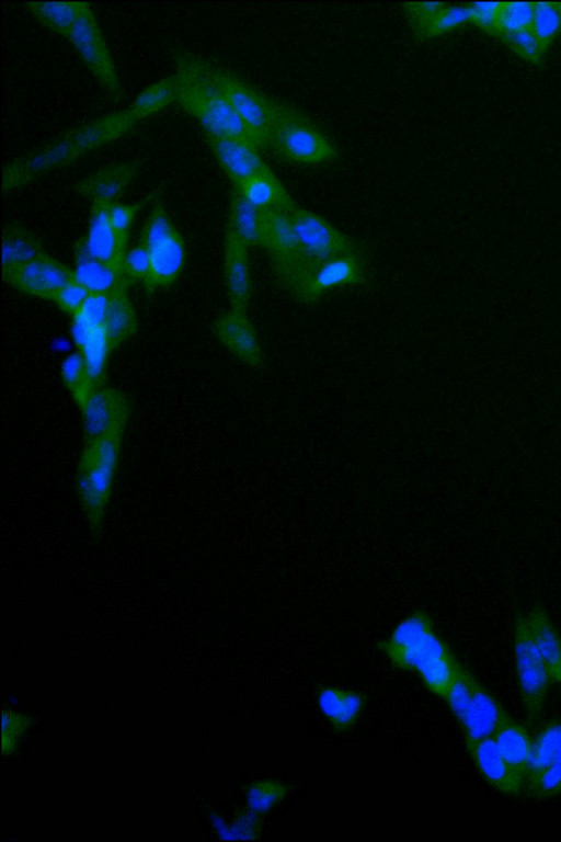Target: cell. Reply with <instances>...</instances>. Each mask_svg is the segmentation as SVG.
Here are the masks:
<instances>
[{"mask_svg": "<svg viewBox=\"0 0 561 842\" xmlns=\"http://www.w3.org/2000/svg\"><path fill=\"white\" fill-rule=\"evenodd\" d=\"M137 122L125 109L66 132L48 145L7 164L2 173L3 193L21 189L50 171L72 163L94 149L119 138Z\"/></svg>", "mask_w": 561, "mask_h": 842, "instance_id": "6da1fadb", "label": "cell"}, {"mask_svg": "<svg viewBox=\"0 0 561 842\" xmlns=\"http://www.w3.org/2000/svg\"><path fill=\"white\" fill-rule=\"evenodd\" d=\"M380 648L393 664L416 672L431 692L444 698L459 662L424 610L400 621Z\"/></svg>", "mask_w": 561, "mask_h": 842, "instance_id": "7a4b0ae2", "label": "cell"}, {"mask_svg": "<svg viewBox=\"0 0 561 842\" xmlns=\"http://www.w3.org/2000/svg\"><path fill=\"white\" fill-rule=\"evenodd\" d=\"M173 64L179 81L176 103L203 126L206 135L241 140L263 149L260 139L202 70L196 54L176 50Z\"/></svg>", "mask_w": 561, "mask_h": 842, "instance_id": "3957f363", "label": "cell"}, {"mask_svg": "<svg viewBox=\"0 0 561 842\" xmlns=\"http://www.w3.org/2000/svg\"><path fill=\"white\" fill-rule=\"evenodd\" d=\"M124 433L83 442L77 470V496L93 535H100L113 492Z\"/></svg>", "mask_w": 561, "mask_h": 842, "instance_id": "277c9868", "label": "cell"}, {"mask_svg": "<svg viewBox=\"0 0 561 842\" xmlns=\"http://www.w3.org/2000/svg\"><path fill=\"white\" fill-rule=\"evenodd\" d=\"M259 246L268 253L278 283L300 299L312 270L304 258L287 212L260 210Z\"/></svg>", "mask_w": 561, "mask_h": 842, "instance_id": "5b68a950", "label": "cell"}, {"mask_svg": "<svg viewBox=\"0 0 561 842\" xmlns=\"http://www.w3.org/2000/svg\"><path fill=\"white\" fill-rule=\"evenodd\" d=\"M197 62L205 75L228 100L242 122L268 148V140L278 120L282 104L250 87L228 69L196 54Z\"/></svg>", "mask_w": 561, "mask_h": 842, "instance_id": "8992f818", "label": "cell"}, {"mask_svg": "<svg viewBox=\"0 0 561 842\" xmlns=\"http://www.w3.org/2000/svg\"><path fill=\"white\" fill-rule=\"evenodd\" d=\"M268 148L290 161L319 164L336 157L332 143L301 113L282 104Z\"/></svg>", "mask_w": 561, "mask_h": 842, "instance_id": "52a82bcc", "label": "cell"}, {"mask_svg": "<svg viewBox=\"0 0 561 842\" xmlns=\"http://www.w3.org/2000/svg\"><path fill=\"white\" fill-rule=\"evenodd\" d=\"M68 41L108 98L119 102L124 90L103 32L89 3L82 10Z\"/></svg>", "mask_w": 561, "mask_h": 842, "instance_id": "ba28073f", "label": "cell"}, {"mask_svg": "<svg viewBox=\"0 0 561 842\" xmlns=\"http://www.w3.org/2000/svg\"><path fill=\"white\" fill-rule=\"evenodd\" d=\"M514 652L522 701L528 721L533 724L541 715L549 684L553 681L534 645L524 614L515 623Z\"/></svg>", "mask_w": 561, "mask_h": 842, "instance_id": "9c48e42d", "label": "cell"}, {"mask_svg": "<svg viewBox=\"0 0 561 842\" xmlns=\"http://www.w3.org/2000/svg\"><path fill=\"white\" fill-rule=\"evenodd\" d=\"M287 214L312 272L331 259L357 252L355 242L323 217L297 205Z\"/></svg>", "mask_w": 561, "mask_h": 842, "instance_id": "30bf717a", "label": "cell"}, {"mask_svg": "<svg viewBox=\"0 0 561 842\" xmlns=\"http://www.w3.org/2000/svg\"><path fill=\"white\" fill-rule=\"evenodd\" d=\"M79 410L83 442H90L111 434L125 433L131 403L124 391L104 384L92 391Z\"/></svg>", "mask_w": 561, "mask_h": 842, "instance_id": "8fae6325", "label": "cell"}, {"mask_svg": "<svg viewBox=\"0 0 561 842\" xmlns=\"http://www.w3.org/2000/svg\"><path fill=\"white\" fill-rule=\"evenodd\" d=\"M1 276L15 289L48 300H54L65 285L75 281L73 269L48 253L20 266L2 270Z\"/></svg>", "mask_w": 561, "mask_h": 842, "instance_id": "7c38bea8", "label": "cell"}, {"mask_svg": "<svg viewBox=\"0 0 561 842\" xmlns=\"http://www.w3.org/2000/svg\"><path fill=\"white\" fill-rule=\"evenodd\" d=\"M216 339L239 361L252 368L265 365L264 351L257 331L247 311L230 308L218 315L211 325Z\"/></svg>", "mask_w": 561, "mask_h": 842, "instance_id": "4fadbf2b", "label": "cell"}, {"mask_svg": "<svg viewBox=\"0 0 561 842\" xmlns=\"http://www.w3.org/2000/svg\"><path fill=\"white\" fill-rule=\"evenodd\" d=\"M366 282L367 275L359 254L357 252L343 254L314 269L299 300L313 304L331 289L363 285Z\"/></svg>", "mask_w": 561, "mask_h": 842, "instance_id": "5bb4252c", "label": "cell"}, {"mask_svg": "<svg viewBox=\"0 0 561 842\" xmlns=\"http://www.w3.org/2000/svg\"><path fill=\"white\" fill-rule=\"evenodd\" d=\"M224 280L230 308L247 311L252 297L248 247L226 226Z\"/></svg>", "mask_w": 561, "mask_h": 842, "instance_id": "9a60e30c", "label": "cell"}, {"mask_svg": "<svg viewBox=\"0 0 561 842\" xmlns=\"http://www.w3.org/2000/svg\"><path fill=\"white\" fill-rule=\"evenodd\" d=\"M205 139L232 185H240L251 177L270 170L260 156L259 148L249 143L206 134Z\"/></svg>", "mask_w": 561, "mask_h": 842, "instance_id": "2e32d148", "label": "cell"}, {"mask_svg": "<svg viewBox=\"0 0 561 842\" xmlns=\"http://www.w3.org/2000/svg\"><path fill=\"white\" fill-rule=\"evenodd\" d=\"M140 166L138 160L114 162L76 182L72 187L91 202L115 203L137 177Z\"/></svg>", "mask_w": 561, "mask_h": 842, "instance_id": "e0dca14e", "label": "cell"}, {"mask_svg": "<svg viewBox=\"0 0 561 842\" xmlns=\"http://www.w3.org/2000/svg\"><path fill=\"white\" fill-rule=\"evenodd\" d=\"M149 251L150 270L141 285L148 294L173 285L181 275L186 261L185 242L178 229Z\"/></svg>", "mask_w": 561, "mask_h": 842, "instance_id": "ac0fdd59", "label": "cell"}, {"mask_svg": "<svg viewBox=\"0 0 561 842\" xmlns=\"http://www.w3.org/2000/svg\"><path fill=\"white\" fill-rule=\"evenodd\" d=\"M467 748L480 774L494 788L506 795H517L525 788L526 780L506 762L493 736Z\"/></svg>", "mask_w": 561, "mask_h": 842, "instance_id": "d6986e66", "label": "cell"}, {"mask_svg": "<svg viewBox=\"0 0 561 842\" xmlns=\"http://www.w3.org/2000/svg\"><path fill=\"white\" fill-rule=\"evenodd\" d=\"M506 713L484 686L472 678L470 699L459 721L467 746L492 737Z\"/></svg>", "mask_w": 561, "mask_h": 842, "instance_id": "ffe728a7", "label": "cell"}, {"mask_svg": "<svg viewBox=\"0 0 561 842\" xmlns=\"http://www.w3.org/2000/svg\"><path fill=\"white\" fill-rule=\"evenodd\" d=\"M107 202H91L88 231L84 236L88 250L98 260L122 269L128 244L115 232L108 216Z\"/></svg>", "mask_w": 561, "mask_h": 842, "instance_id": "44dd1931", "label": "cell"}, {"mask_svg": "<svg viewBox=\"0 0 561 842\" xmlns=\"http://www.w3.org/2000/svg\"><path fill=\"white\" fill-rule=\"evenodd\" d=\"M75 281L89 293L112 295L123 287H129L123 270L103 263L88 250L84 236L75 244Z\"/></svg>", "mask_w": 561, "mask_h": 842, "instance_id": "7402d4cb", "label": "cell"}, {"mask_svg": "<svg viewBox=\"0 0 561 842\" xmlns=\"http://www.w3.org/2000/svg\"><path fill=\"white\" fill-rule=\"evenodd\" d=\"M71 337L96 387L105 384L107 359L112 352L104 327H90L71 318Z\"/></svg>", "mask_w": 561, "mask_h": 842, "instance_id": "603a6c76", "label": "cell"}, {"mask_svg": "<svg viewBox=\"0 0 561 842\" xmlns=\"http://www.w3.org/2000/svg\"><path fill=\"white\" fill-rule=\"evenodd\" d=\"M493 739L506 762L527 781L533 753V738L528 731L506 713Z\"/></svg>", "mask_w": 561, "mask_h": 842, "instance_id": "cb8c5ba5", "label": "cell"}, {"mask_svg": "<svg viewBox=\"0 0 561 842\" xmlns=\"http://www.w3.org/2000/svg\"><path fill=\"white\" fill-rule=\"evenodd\" d=\"M243 197L260 210L274 209L288 212L296 206L287 190L270 170L257 173L240 185Z\"/></svg>", "mask_w": 561, "mask_h": 842, "instance_id": "d4e9b609", "label": "cell"}, {"mask_svg": "<svg viewBox=\"0 0 561 842\" xmlns=\"http://www.w3.org/2000/svg\"><path fill=\"white\" fill-rule=\"evenodd\" d=\"M317 703L332 728L342 732L355 724L364 706V697L354 691L328 686L320 690Z\"/></svg>", "mask_w": 561, "mask_h": 842, "instance_id": "484cf974", "label": "cell"}, {"mask_svg": "<svg viewBox=\"0 0 561 842\" xmlns=\"http://www.w3.org/2000/svg\"><path fill=\"white\" fill-rule=\"evenodd\" d=\"M534 645L554 682L561 660V637L547 612L536 606L524 613Z\"/></svg>", "mask_w": 561, "mask_h": 842, "instance_id": "4316f807", "label": "cell"}, {"mask_svg": "<svg viewBox=\"0 0 561 842\" xmlns=\"http://www.w3.org/2000/svg\"><path fill=\"white\" fill-rule=\"evenodd\" d=\"M45 253L37 237L22 224L12 221L3 227L1 270L20 266Z\"/></svg>", "mask_w": 561, "mask_h": 842, "instance_id": "83f0119b", "label": "cell"}, {"mask_svg": "<svg viewBox=\"0 0 561 842\" xmlns=\"http://www.w3.org/2000/svg\"><path fill=\"white\" fill-rule=\"evenodd\" d=\"M128 288L123 287L110 295L104 329L112 351L118 349L138 330V318L128 296Z\"/></svg>", "mask_w": 561, "mask_h": 842, "instance_id": "f1b7e54d", "label": "cell"}, {"mask_svg": "<svg viewBox=\"0 0 561 842\" xmlns=\"http://www.w3.org/2000/svg\"><path fill=\"white\" fill-rule=\"evenodd\" d=\"M87 2L32 1L24 3L26 10L44 26L68 38Z\"/></svg>", "mask_w": 561, "mask_h": 842, "instance_id": "f546056e", "label": "cell"}, {"mask_svg": "<svg viewBox=\"0 0 561 842\" xmlns=\"http://www.w3.org/2000/svg\"><path fill=\"white\" fill-rule=\"evenodd\" d=\"M178 95L179 81L176 75L173 73L145 88L127 110L139 122L178 102Z\"/></svg>", "mask_w": 561, "mask_h": 842, "instance_id": "4dcf8cb0", "label": "cell"}, {"mask_svg": "<svg viewBox=\"0 0 561 842\" xmlns=\"http://www.w3.org/2000/svg\"><path fill=\"white\" fill-rule=\"evenodd\" d=\"M226 226L229 227L248 248L259 246L260 209L251 205L234 185H232Z\"/></svg>", "mask_w": 561, "mask_h": 842, "instance_id": "1f68e13d", "label": "cell"}, {"mask_svg": "<svg viewBox=\"0 0 561 842\" xmlns=\"http://www.w3.org/2000/svg\"><path fill=\"white\" fill-rule=\"evenodd\" d=\"M62 384L80 408L96 388L79 351L65 357L60 366Z\"/></svg>", "mask_w": 561, "mask_h": 842, "instance_id": "d6a6232c", "label": "cell"}, {"mask_svg": "<svg viewBox=\"0 0 561 842\" xmlns=\"http://www.w3.org/2000/svg\"><path fill=\"white\" fill-rule=\"evenodd\" d=\"M561 762V720L545 725L533 738L529 773ZM528 776V775H527Z\"/></svg>", "mask_w": 561, "mask_h": 842, "instance_id": "836d02e7", "label": "cell"}, {"mask_svg": "<svg viewBox=\"0 0 561 842\" xmlns=\"http://www.w3.org/2000/svg\"><path fill=\"white\" fill-rule=\"evenodd\" d=\"M561 27V14L554 2H534L530 31L546 53Z\"/></svg>", "mask_w": 561, "mask_h": 842, "instance_id": "e575fe53", "label": "cell"}, {"mask_svg": "<svg viewBox=\"0 0 561 842\" xmlns=\"http://www.w3.org/2000/svg\"><path fill=\"white\" fill-rule=\"evenodd\" d=\"M533 14L534 2L502 1L497 15L495 36L530 29Z\"/></svg>", "mask_w": 561, "mask_h": 842, "instance_id": "d590c367", "label": "cell"}, {"mask_svg": "<svg viewBox=\"0 0 561 842\" xmlns=\"http://www.w3.org/2000/svg\"><path fill=\"white\" fill-rule=\"evenodd\" d=\"M152 202L150 213L139 237V241L148 249H151L176 229L169 217L162 201L156 197Z\"/></svg>", "mask_w": 561, "mask_h": 842, "instance_id": "8d00e7d4", "label": "cell"}, {"mask_svg": "<svg viewBox=\"0 0 561 842\" xmlns=\"http://www.w3.org/2000/svg\"><path fill=\"white\" fill-rule=\"evenodd\" d=\"M154 196L156 194L154 192H152L149 195L145 196L144 198L133 204H124L118 202L110 203V206H108L110 221L115 232L119 237V239L126 244H128L129 231L138 213L150 201H153Z\"/></svg>", "mask_w": 561, "mask_h": 842, "instance_id": "74e56055", "label": "cell"}, {"mask_svg": "<svg viewBox=\"0 0 561 842\" xmlns=\"http://www.w3.org/2000/svg\"><path fill=\"white\" fill-rule=\"evenodd\" d=\"M528 792L537 798L547 799L561 794V762L531 772L527 776Z\"/></svg>", "mask_w": 561, "mask_h": 842, "instance_id": "f35d334b", "label": "cell"}, {"mask_svg": "<svg viewBox=\"0 0 561 842\" xmlns=\"http://www.w3.org/2000/svg\"><path fill=\"white\" fill-rule=\"evenodd\" d=\"M469 21L467 5L446 4L422 30L419 36L436 37L451 32Z\"/></svg>", "mask_w": 561, "mask_h": 842, "instance_id": "ab89813d", "label": "cell"}, {"mask_svg": "<svg viewBox=\"0 0 561 842\" xmlns=\"http://www.w3.org/2000/svg\"><path fill=\"white\" fill-rule=\"evenodd\" d=\"M287 792L286 784L275 780H264L250 787L248 801L254 811L266 812L280 801Z\"/></svg>", "mask_w": 561, "mask_h": 842, "instance_id": "60d3db41", "label": "cell"}, {"mask_svg": "<svg viewBox=\"0 0 561 842\" xmlns=\"http://www.w3.org/2000/svg\"><path fill=\"white\" fill-rule=\"evenodd\" d=\"M497 37L524 60L535 66L542 64L545 52L530 29L500 34Z\"/></svg>", "mask_w": 561, "mask_h": 842, "instance_id": "b9f144b4", "label": "cell"}, {"mask_svg": "<svg viewBox=\"0 0 561 842\" xmlns=\"http://www.w3.org/2000/svg\"><path fill=\"white\" fill-rule=\"evenodd\" d=\"M122 270L130 285L134 283L142 285L150 270L149 249L140 241L134 244L125 253Z\"/></svg>", "mask_w": 561, "mask_h": 842, "instance_id": "7bdbcfd3", "label": "cell"}, {"mask_svg": "<svg viewBox=\"0 0 561 842\" xmlns=\"http://www.w3.org/2000/svg\"><path fill=\"white\" fill-rule=\"evenodd\" d=\"M108 304L110 295L90 293L73 317L79 318L90 327H104Z\"/></svg>", "mask_w": 561, "mask_h": 842, "instance_id": "ee69618b", "label": "cell"}, {"mask_svg": "<svg viewBox=\"0 0 561 842\" xmlns=\"http://www.w3.org/2000/svg\"><path fill=\"white\" fill-rule=\"evenodd\" d=\"M502 1L473 2L467 4L469 21L488 34H496V22Z\"/></svg>", "mask_w": 561, "mask_h": 842, "instance_id": "f6af8a7d", "label": "cell"}, {"mask_svg": "<svg viewBox=\"0 0 561 842\" xmlns=\"http://www.w3.org/2000/svg\"><path fill=\"white\" fill-rule=\"evenodd\" d=\"M89 294L85 287L77 281H72L56 294L53 301L72 318L79 311Z\"/></svg>", "mask_w": 561, "mask_h": 842, "instance_id": "bcb514c9", "label": "cell"}, {"mask_svg": "<svg viewBox=\"0 0 561 842\" xmlns=\"http://www.w3.org/2000/svg\"><path fill=\"white\" fill-rule=\"evenodd\" d=\"M446 5L440 2H408L404 3V11L408 20L419 35L428 22Z\"/></svg>", "mask_w": 561, "mask_h": 842, "instance_id": "7dc6e473", "label": "cell"}, {"mask_svg": "<svg viewBox=\"0 0 561 842\" xmlns=\"http://www.w3.org/2000/svg\"><path fill=\"white\" fill-rule=\"evenodd\" d=\"M554 682H560L561 683V660H560V663L558 665V670H557Z\"/></svg>", "mask_w": 561, "mask_h": 842, "instance_id": "c3c4849f", "label": "cell"}, {"mask_svg": "<svg viewBox=\"0 0 561 842\" xmlns=\"http://www.w3.org/2000/svg\"><path fill=\"white\" fill-rule=\"evenodd\" d=\"M557 4H558V9H559V11H560V14H561V2H559V3H557Z\"/></svg>", "mask_w": 561, "mask_h": 842, "instance_id": "681fc988", "label": "cell"}]
</instances>
